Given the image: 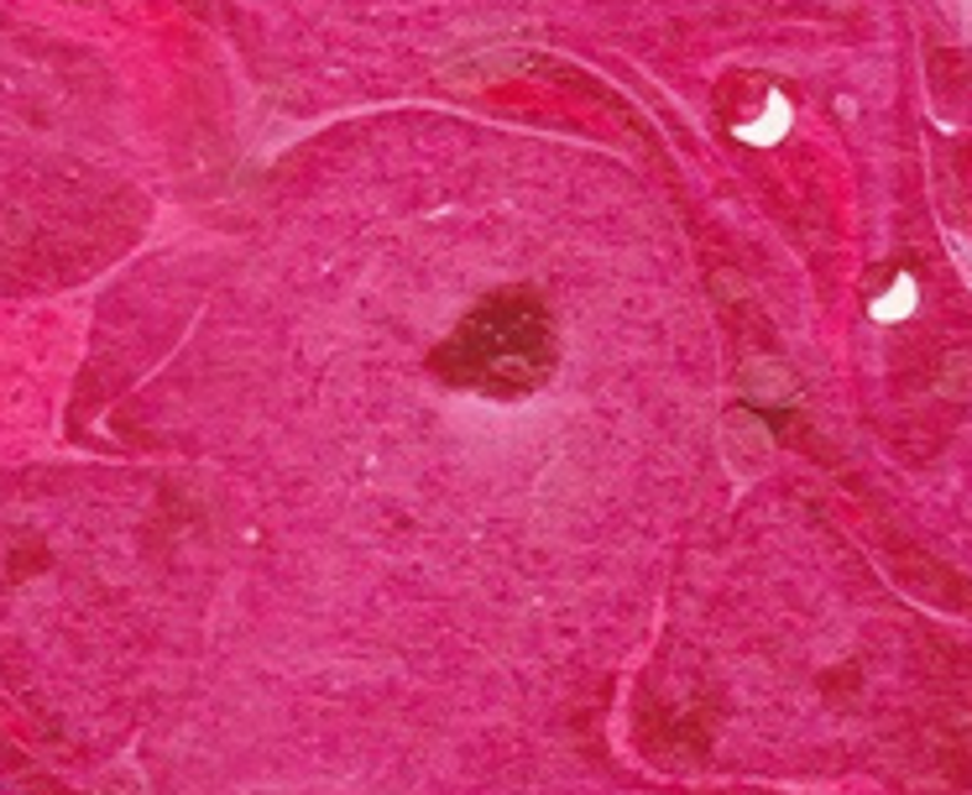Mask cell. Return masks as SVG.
Listing matches in <instances>:
<instances>
[{"label":"cell","instance_id":"6da1fadb","mask_svg":"<svg viewBox=\"0 0 972 795\" xmlns=\"http://www.w3.org/2000/svg\"><path fill=\"white\" fill-rule=\"evenodd\" d=\"M722 435H727V439H722V445H727V466H733L743 481H754L758 471L769 466V439H763V430H758V418L733 414Z\"/></svg>","mask_w":972,"mask_h":795},{"label":"cell","instance_id":"7a4b0ae2","mask_svg":"<svg viewBox=\"0 0 972 795\" xmlns=\"http://www.w3.org/2000/svg\"><path fill=\"white\" fill-rule=\"evenodd\" d=\"M784 131H790V105H784V99H769V110H763V116L758 120H748V126H737V137L743 141H779L784 137Z\"/></svg>","mask_w":972,"mask_h":795},{"label":"cell","instance_id":"3957f363","mask_svg":"<svg viewBox=\"0 0 972 795\" xmlns=\"http://www.w3.org/2000/svg\"><path fill=\"white\" fill-rule=\"evenodd\" d=\"M910 309H915V283H910V278H899V283L889 288V294H884V298L874 304V319H905Z\"/></svg>","mask_w":972,"mask_h":795},{"label":"cell","instance_id":"277c9868","mask_svg":"<svg viewBox=\"0 0 972 795\" xmlns=\"http://www.w3.org/2000/svg\"><path fill=\"white\" fill-rule=\"evenodd\" d=\"M99 795H147V791L131 780V770H116V775L105 780V791H99Z\"/></svg>","mask_w":972,"mask_h":795}]
</instances>
